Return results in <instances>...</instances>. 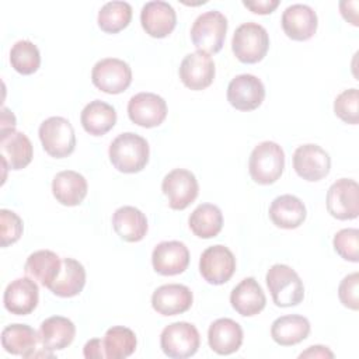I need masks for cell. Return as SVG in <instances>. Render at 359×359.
Returning <instances> with one entry per match:
<instances>
[{
    "label": "cell",
    "mask_w": 359,
    "mask_h": 359,
    "mask_svg": "<svg viewBox=\"0 0 359 359\" xmlns=\"http://www.w3.org/2000/svg\"><path fill=\"white\" fill-rule=\"evenodd\" d=\"M108 154L109 161L118 171L135 174L142 171L149 163L150 149L147 140L140 135L123 132L111 142Z\"/></svg>",
    "instance_id": "obj_1"
},
{
    "label": "cell",
    "mask_w": 359,
    "mask_h": 359,
    "mask_svg": "<svg viewBox=\"0 0 359 359\" xmlns=\"http://www.w3.org/2000/svg\"><path fill=\"white\" fill-rule=\"evenodd\" d=\"M285 168L283 149L271 140L257 144L248 158V171L254 182L269 185L276 182Z\"/></svg>",
    "instance_id": "obj_2"
},
{
    "label": "cell",
    "mask_w": 359,
    "mask_h": 359,
    "mask_svg": "<svg viewBox=\"0 0 359 359\" xmlns=\"http://www.w3.org/2000/svg\"><path fill=\"white\" fill-rule=\"evenodd\" d=\"M268 290L278 307H292L302 303L304 285L297 272L285 264L272 265L265 276Z\"/></svg>",
    "instance_id": "obj_3"
},
{
    "label": "cell",
    "mask_w": 359,
    "mask_h": 359,
    "mask_svg": "<svg viewBox=\"0 0 359 359\" xmlns=\"http://www.w3.org/2000/svg\"><path fill=\"white\" fill-rule=\"evenodd\" d=\"M227 18L217 10H209L196 17L191 27V39L198 50L215 55L222 50L226 32Z\"/></svg>",
    "instance_id": "obj_4"
},
{
    "label": "cell",
    "mask_w": 359,
    "mask_h": 359,
    "mask_svg": "<svg viewBox=\"0 0 359 359\" xmlns=\"http://www.w3.org/2000/svg\"><path fill=\"white\" fill-rule=\"evenodd\" d=\"M269 49V35L258 22H244L238 25L231 38V50L241 63L261 62Z\"/></svg>",
    "instance_id": "obj_5"
},
{
    "label": "cell",
    "mask_w": 359,
    "mask_h": 359,
    "mask_svg": "<svg viewBox=\"0 0 359 359\" xmlns=\"http://www.w3.org/2000/svg\"><path fill=\"white\" fill-rule=\"evenodd\" d=\"M43 150L55 158H65L74 151L76 133L72 123L63 116L45 119L38 130Z\"/></svg>",
    "instance_id": "obj_6"
},
{
    "label": "cell",
    "mask_w": 359,
    "mask_h": 359,
    "mask_svg": "<svg viewBox=\"0 0 359 359\" xmlns=\"http://www.w3.org/2000/svg\"><path fill=\"white\" fill-rule=\"evenodd\" d=\"M201 345L196 327L187 321L171 323L160 334L161 351L172 359H185L195 355Z\"/></svg>",
    "instance_id": "obj_7"
},
{
    "label": "cell",
    "mask_w": 359,
    "mask_h": 359,
    "mask_svg": "<svg viewBox=\"0 0 359 359\" xmlns=\"http://www.w3.org/2000/svg\"><path fill=\"white\" fill-rule=\"evenodd\" d=\"M91 81L102 93L121 94L132 83V69L122 59L105 57L94 65Z\"/></svg>",
    "instance_id": "obj_8"
},
{
    "label": "cell",
    "mask_w": 359,
    "mask_h": 359,
    "mask_svg": "<svg viewBox=\"0 0 359 359\" xmlns=\"http://www.w3.org/2000/svg\"><path fill=\"white\" fill-rule=\"evenodd\" d=\"M161 189L167 196L171 209L184 210L196 199L199 184L189 170L174 168L163 178Z\"/></svg>",
    "instance_id": "obj_9"
},
{
    "label": "cell",
    "mask_w": 359,
    "mask_h": 359,
    "mask_svg": "<svg viewBox=\"0 0 359 359\" xmlns=\"http://www.w3.org/2000/svg\"><path fill=\"white\" fill-rule=\"evenodd\" d=\"M327 210L338 220H352L359 215V185L355 180L339 178L327 192Z\"/></svg>",
    "instance_id": "obj_10"
},
{
    "label": "cell",
    "mask_w": 359,
    "mask_h": 359,
    "mask_svg": "<svg viewBox=\"0 0 359 359\" xmlns=\"http://www.w3.org/2000/svg\"><path fill=\"white\" fill-rule=\"evenodd\" d=\"M199 272L210 285H223L236 272V257L224 245L208 247L199 258Z\"/></svg>",
    "instance_id": "obj_11"
},
{
    "label": "cell",
    "mask_w": 359,
    "mask_h": 359,
    "mask_svg": "<svg viewBox=\"0 0 359 359\" xmlns=\"http://www.w3.org/2000/svg\"><path fill=\"white\" fill-rule=\"evenodd\" d=\"M293 168L300 178L316 182L328 175L331 157L318 144H302L293 153Z\"/></svg>",
    "instance_id": "obj_12"
},
{
    "label": "cell",
    "mask_w": 359,
    "mask_h": 359,
    "mask_svg": "<svg viewBox=\"0 0 359 359\" xmlns=\"http://www.w3.org/2000/svg\"><path fill=\"white\" fill-rule=\"evenodd\" d=\"M178 74L187 88L194 91L205 90L215 80V62L210 55L201 50L188 53L180 65Z\"/></svg>",
    "instance_id": "obj_13"
},
{
    "label": "cell",
    "mask_w": 359,
    "mask_h": 359,
    "mask_svg": "<svg viewBox=\"0 0 359 359\" xmlns=\"http://www.w3.org/2000/svg\"><path fill=\"white\" fill-rule=\"evenodd\" d=\"M264 98V83L254 74H238L227 86V101L238 111H254Z\"/></svg>",
    "instance_id": "obj_14"
},
{
    "label": "cell",
    "mask_w": 359,
    "mask_h": 359,
    "mask_svg": "<svg viewBox=\"0 0 359 359\" xmlns=\"http://www.w3.org/2000/svg\"><path fill=\"white\" fill-rule=\"evenodd\" d=\"M128 115L142 128H156L167 116V102L154 93H137L128 102Z\"/></svg>",
    "instance_id": "obj_15"
},
{
    "label": "cell",
    "mask_w": 359,
    "mask_h": 359,
    "mask_svg": "<svg viewBox=\"0 0 359 359\" xmlns=\"http://www.w3.org/2000/svg\"><path fill=\"white\" fill-rule=\"evenodd\" d=\"M151 265L160 275H180L189 265V250L182 241H161L151 252Z\"/></svg>",
    "instance_id": "obj_16"
},
{
    "label": "cell",
    "mask_w": 359,
    "mask_h": 359,
    "mask_svg": "<svg viewBox=\"0 0 359 359\" xmlns=\"http://www.w3.org/2000/svg\"><path fill=\"white\" fill-rule=\"evenodd\" d=\"M39 302V289L31 278H17L11 280L3 294V304L7 311L15 316L32 313Z\"/></svg>",
    "instance_id": "obj_17"
},
{
    "label": "cell",
    "mask_w": 359,
    "mask_h": 359,
    "mask_svg": "<svg viewBox=\"0 0 359 359\" xmlns=\"http://www.w3.org/2000/svg\"><path fill=\"white\" fill-rule=\"evenodd\" d=\"M140 24L150 36L165 38L177 25V13L167 1H147L140 11Z\"/></svg>",
    "instance_id": "obj_18"
},
{
    "label": "cell",
    "mask_w": 359,
    "mask_h": 359,
    "mask_svg": "<svg viewBox=\"0 0 359 359\" xmlns=\"http://www.w3.org/2000/svg\"><path fill=\"white\" fill-rule=\"evenodd\" d=\"M0 154L1 163L8 170H22L25 168L34 157L32 143L27 135L15 129L1 130L0 135Z\"/></svg>",
    "instance_id": "obj_19"
},
{
    "label": "cell",
    "mask_w": 359,
    "mask_h": 359,
    "mask_svg": "<svg viewBox=\"0 0 359 359\" xmlns=\"http://www.w3.org/2000/svg\"><path fill=\"white\" fill-rule=\"evenodd\" d=\"M280 24L287 38L293 41H307L316 34L318 18L310 6L296 3L285 8Z\"/></svg>",
    "instance_id": "obj_20"
},
{
    "label": "cell",
    "mask_w": 359,
    "mask_h": 359,
    "mask_svg": "<svg viewBox=\"0 0 359 359\" xmlns=\"http://www.w3.org/2000/svg\"><path fill=\"white\" fill-rule=\"evenodd\" d=\"M192 302L191 289L181 283L163 285L151 294V306L161 316L182 314L191 309Z\"/></svg>",
    "instance_id": "obj_21"
},
{
    "label": "cell",
    "mask_w": 359,
    "mask_h": 359,
    "mask_svg": "<svg viewBox=\"0 0 359 359\" xmlns=\"http://www.w3.org/2000/svg\"><path fill=\"white\" fill-rule=\"evenodd\" d=\"M38 335L42 349L49 352L62 351L73 342L76 337V325L67 317L52 316L41 323Z\"/></svg>",
    "instance_id": "obj_22"
},
{
    "label": "cell",
    "mask_w": 359,
    "mask_h": 359,
    "mask_svg": "<svg viewBox=\"0 0 359 359\" xmlns=\"http://www.w3.org/2000/svg\"><path fill=\"white\" fill-rule=\"evenodd\" d=\"M243 328L231 318H217L208 330V344L217 355H230L243 344Z\"/></svg>",
    "instance_id": "obj_23"
},
{
    "label": "cell",
    "mask_w": 359,
    "mask_h": 359,
    "mask_svg": "<svg viewBox=\"0 0 359 359\" xmlns=\"http://www.w3.org/2000/svg\"><path fill=\"white\" fill-rule=\"evenodd\" d=\"M231 307L243 317L261 313L266 304L265 293L255 278H244L230 293Z\"/></svg>",
    "instance_id": "obj_24"
},
{
    "label": "cell",
    "mask_w": 359,
    "mask_h": 359,
    "mask_svg": "<svg viewBox=\"0 0 359 359\" xmlns=\"http://www.w3.org/2000/svg\"><path fill=\"white\" fill-rule=\"evenodd\" d=\"M87 180L77 171L65 170L52 180V194L55 199L65 206L80 205L87 195Z\"/></svg>",
    "instance_id": "obj_25"
},
{
    "label": "cell",
    "mask_w": 359,
    "mask_h": 359,
    "mask_svg": "<svg viewBox=\"0 0 359 359\" xmlns=\"http://www.w3.org/2000/svg\"><path fill=\"white\" fill-rule=\"evenodd\" d=\"M269 219L276 227L292 230L297 229L306 220V206L294 195L285 194L276 196L269 206Z\"/></svg>",
    "instance_id": "obj_26"
},
{
    "label": "cell",
    "mask_w": 359,
    "mask_h": 359,
    "mask_svg": "<svg viewBox=\"0 0 359 359\" xmlns=\"http://www.w3.org/2000/svg\"><path fill=\"white\" fill-rule=\"evenodd\" d=\"M62 269L60 257L50 250H39L28 255L24 271L28 278L36 280L43 287H50Z\"/></svg>",
    "instance_id": "obj_27"
},
{
    "label": "cell",
    "mask_w": 359,
    "mask_h": 359,
    "mask_svg": "<svg viewBox=\"0 0 359 359\" xmlns=\"http://www.w3.org/2000/svg\"><path fill=\"white\" fill-rule=\"evenodd\" d=\"M115 233L128 243H137L144 238L149 224L144 213L135 206H121L112 215Z\"/></svg>",
    "instance_id": "obj_28"
},
{
    "label": "cell",
    "mask_w": 359,
    "mask_h": 359,
    "mask_svg": "<svg viewBox=\"0 0 359 359\" xmlns=\"http://www.w3.org/2000/svg\"><path fill=\"white\" fill-rule=\"evenodd\" d=\"M38 342V332L27 324H10L1 331V346L11 355L32 358Z\"/></svg>",
    "instance_id": "obj_29"
},
{
    "label": "cell",
    "mask_w": 359,
    "mask_h": 359,
    "mask_svg": "<svg viewBox=\"0 0 359 359\" xmlns=\"http://www.w3.org/2000/svg\"><path fill=\"white\" fill-rule=\"evenodd\" d=\"M310 321L300 314L278 317L271 325L272 339L282 346H292L304 341L310 334Z\"/></svg>",
    "instance_id": "obj_30"
},
{
    "label": "cell",
    "mask_w": 359,
    "mask_h": 359,
    "mask_svg": "<svg viewBox=\"0 0 359 359\" xmlns=\"http://www.w3.org/2000/svg\"><path fill=\"white\" fill-rule=\"evenodd\" d=\"M80 122L87 133L93 136H102L115 126L116 111L112 105L101 100H94L83 108Z\"/></svg>",
    "instance_id": "obj_31"
},
{
    "label": "cell",
    "mask_w": 359,
    "mask_h": 359,
    "mask_svg": "<svg viewBox=\"0 0 359 359\" xmlns=\"http://www.w3.org/2000/svg\"><path fill=\"white\" fill-rule=\"evenodd\" d=\"M86 285V269L74 258H62V269L49 290L59 297L77 296Z\"/></svg>",
    "instance_id": "obj_32"
},
{
    "label": "cell",
    "mask_w": 359,
    "mask_h": 359,
    "mask_svg": "<svg viewBox=\"0 0 359 359\" xmlns=\"http://www.w3.org/2000/svg\"><path fill=\"white\" fill-rule=\"evenodd\" d=\"M188 224L191 231L199 238H213L223 227V213L213 203H202L189 215Z\"/></svg>",
    "instance_id": "obj_33"
},
{
    "label": "cell",
    "mask_w": 359,
    "mask_h": 359,
    "mask_svg": "<svg viewBox=\"0 0 359 359\" xmlns=\"http://www.w3.org/2000/svg\"><path fill=\"white\" fill-rule=\"evenodd\" d=\"M102 344H104L105 358L125 359L135 352L137 339L135 332L130 328L115 325L107 330Z\"/></svg>",
    "instance_id": "obj_34"
},
{
    "label": "cell",
    "mask_w": 359,
    "mask_h": 359,
    "mask_svg": "<svg viewBox=\"0 0 359 359\" xmlns=\"http://www.w3.org/2000/svg\"><path fill=\"white\" fill-rule=\"evenodd\" d=\"M132 13L128 1H108L98 11V27L107 34H116L129 25Z\"/></svg>",
    "instance_id": "obj_35"
},
{
    "label": "cell",
    "mask_w": 359,
    "mask_h": 359,
    "mask_svg": "<svg viewBox=\"0 0 359 359\" xmlns=\"http://www.w3.org/2000/svg\"><path fill=\"white\" fill-rule=\"evenodd\" d=\"M11 67L24 76L35 73L41 66V53L36 45L28 39L17 41L10 49Z\"/></svg>",
    "instance_id": "obj_36"
},
{
    "label": "cell",
    "mask_w": 359,
    "mask_h": 359,
    "mask_svg": "<svg viewBox=\"0 0 359 359\" xmlns=\"http://www.w3.org/2000/svg\"><path fill=\"white\" fill-rule=\"evenodd\" d=\"M335 115L349 125L359 122V93L356 88L344 90L334 101Z\"/></svg>",
    "instance_id": "obj_37"
},
{
    "label": "cell",
    "mask_w": 359,
    "mask_h": 359,
    "mask_svg": "<svg viewBox=\"0 0 359 359\" xmlns=\"http://www.w3.org/2000/svg\"><path fill=\"white\" fill-rule=\"evenodd\" d=\"M335 252L345 261H359V230L358 229H342L332 240Z\"/></svg>",
    "instance_id": "obj_38"
},
{
    "label": "cell",
    "mask_w": 359,
    "mask_h": 359,
    "mask_svg": "<svg viewBox=\"0 0 359 359\" xmlns=\"http://www.w3.org/2000/svg\"><path fill=\"white\" fill-rule=\"evenodd\" d=\"M22 220L21 217L8 209L0 210V237H1V247H8L20 240L22 236Z\"/></svg>",
    "instance_id": "obj_39"
},
{
    "label": "cell",
    "mask_w": 359,
    "mask_h": 359,
    "mask_svg": "<svg viewBox=\"0 0 359 359\" xmlns=\"http://www.w3.org/2000/svg\"><path fill=\"white\" fill-rule=\"evenodd\" d=\"M338 297L341 303L351 309H359V273L353 272L346 275L338 286Z\"/></svg>",
    "instance_id": "obj_40"
},
{
    "label": "cell",
    "mask_w": 359,
    "mask_h": 359,
    "mask_svg": "<svg viewBox=\"0 0 359 359\" xmlns=\"http://www.w3.org/2000/svg\"><path fill=\"white\" fill-rule=\"evenodd\" d=\"M243 6L250 8L255 14H271L278 6L279 0H255V1H243Z\"/></svg>",
    "instance_id": "obj_41"
},
{
    "label": "cell",
    "mask_w": 359,
    "mask_h": 359,
    "mask_svg": "<svg viewBox=\"0 0 359 359\" xmlns=\"http://www.w3.org/2000/svg\"><path fill=\"white\" fill-rule=\"evenodd\" d=\"M83 355L87 359H104L105 358V351H104L102 339L93 338V339L87 341L84 348H83Z\"/></svg>",
    "instance_id": "obj_42"
},
{
    "label": "cell",
    "mask_w": 359,
    "mask_h": 359,
    "mask_svg": "<svg viewBox=\"0 0 359 359\" xmlns=\"http://www.w3.org/2000/svg\"><path fill=\"white\" fill-rule=\"evenodd\" d=\"M299 358L300 359H303V358H334V353L327 346L313 345V346H309L304 352H302L299 355Z\"/></svg>",
    "instance_id": "obj_43"
},
{
    "label": "cell",
    "mask_w": 359,
    "mask_h": 359,
    "mask_svg": "<svg viewBox=\"0 0 359 359\" xmlns=\"http://www.w3.org/2000/svg\"><path fill=\"white\" fill-rule=\"evenodd\" d=\"M8 129H15V116L10 109L3 107V109H1V130H8Z\"/></svg>",
    "instance_id": "obj_44"
}]
</instances>
